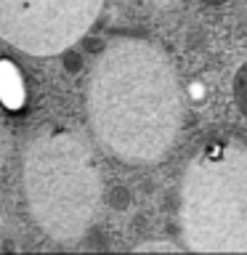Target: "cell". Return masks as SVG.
Segmentation results:
<instances>
[{
	"mask_svg": "<svg viewBox=\"0 0 247 255\" xmlns=\"http://www.w3.org/2000/svg\"><path fill=\"white\" fill-rule=\"evenodd\" d=\"M88 115L112 154L130 162L162 157L181 128L175 69L149 43L123 40L109 45L91 75Z\"/></svg>",
	"mask_w": 247,
	"mask_h": 255,
	"instance_id": "1",
	"label": "cell"
},
{
	"mask_svg": "<svg viewBox=\"0 0 247 255\" xmlns=\"http://www.w3.org/2000/svg\"><path fill=\"white\" fill-rule=\"evenodd\" d=\"M181 221L191 250L247 253V143H215L189 165Z\"/></svg>",
	"mask_w": 247,
	"mask_h": 255,
	"instance_id": "2",
	"label": "cell"
},
{
	"mask_svg": "<svg viewBox=\"0 0 247 255\" xmlns=\"http://www.w3.org/2000/svg\"><path fill=\"white\" fill-rule=\"evenodd\" d=\"M24 186L37 223L56 239H75L91 226L99 207V173L75 135L51 133L32 143Z\"/></svg>",
	"mask_w": 247,
	"mask_h": 255,
	"instance_id": "3",
	"label": "cell"
},
{
	"mask_svg": "<svg viewBox=\"0 0 247 255\" xmlns=\"http://www.w3.org/2000/svg\"><path fill=\"white\" fill-rule=\"evenodd\" d=\"M104 0H0V37L32 56H53L77 43Z\"/></svg>",
	"mask_w": 247,
	"mask_h": 255,
	"instance_id": "4",
	"label": "cell"
},
{
	"mask_svg": "<svg viewBox=\"0 0 247 255\" xmlns=\"http://www.w3.org/2000/svg\"><path fill=\"white\" fill-rule=\"evenodd\" d=\"M0 101L8 109L24 107V83L11 61H0Z\"/></svg>",
	"mask_w": 247,
	"mask_h": 255,
	"instance_id": "5",
	"label": "cell"
}]
</instances>
